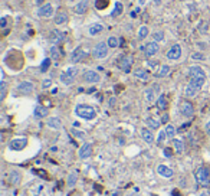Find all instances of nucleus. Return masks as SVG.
<instances>
[{"instance_id":"obj_1","label":"nucleus","mask_w":210,"mask_h":196,"mask_svg":"<svg viewBox=\"0 0 210 196\" xmlns=\"http://www.w3.org/2000/svg\"><path fill=\"white\" fill-rule=\"evenodd\" d=\"M75 114L78 117L84 118V120H94V118L97 117V111H95L91 105H85V104L76 105Z\"/></svg>"},{"instance_id":"obj_2","label":"nucleus","mask_w":210,"mask_h":196,"mask_svg":"<svg viewBox=\"0 0 210 196\" xmlns=\"http://www.w3.org/2000/svg\"><path fill=\"white\" fill-rule=\"evenodd\" d=\"M108 50H109L108 43H105V42H99V43H97L95 48L92 49V55L97 59H104V58L108 56Z\"/></svg>"},{"instance_id":"obj_3","label":"nucleus","mask_w":210,"mask_h":196,"mask_svg":"<svg viewBox=\"0 0 210 196\" xmlns=\"http://www.w3.org/2000/svg\"><path fill=\"white\" fill-rule=\"evenodd\" d=\"M196 180L199 182V185H200V186H203V188H207V186L210 185L209 170H207V169H204V167H200V169H197V172H196Z\"/></svg>"},{"instance_id":"obj_4","label":"nucleus","mask_w":210,"mask_h":196,"mask_svg":"<svg viewBox=\"0 0 210 196\" xmlns=\"http://www.w3.org/2000/svg\"><path fill=\"white\" fill-rule=\"evenodd\" d=\"M131 67H132V58H131V56L124 55V56L120 58V61H118V68H120L122 72H130Z\"/></svg>"},{"instance_id":"obj_5","label":"nucleus","mask_w":210,"mask_h":196,"mask_svg":"<svg viewBox=\"0 0 210 196\" xmlns=\"http://www.w3.org/2000/svg\"><path fill=\"white\" fill-rule=\"evenodd\" d=\"M85 56H86V52L84 50V48H82V46H78V48H75V49L72 50L71 62L72 63H78V62H81Z\"/></svg>"},{"instance_id":"obj_6","label":"nucleus","mask_w":210,"mask_h":196,"mask_svg":"<svg viewBox=\"0 0 210 196\" xmlns=\"http://www.w3.org/2000/svg\"><path fill=\"white\" fill-rule=\"evenodd\" d=\"M27 146V138H15V140H12V142L9 143V149L10 150H23L25 147Z\"/></svg>"},{"instance_id":"obj_7","label":"nucleus","mask_w":210,"mask_h":196,"mask_svg":"<svg viewBox=\"0 0 210 196\" xmlns=\"http://www.w3.org/2000/svg\"><path fill=\"white\" fill-rule=\"evenodd\" d=\"M38 16L39 17H51L52 15H53V6H52L51 3H46V4H42L40 7L38 9Z\"/></svg>"},{"instance_id":"obj_8","label":"nucleus","mask_w":210,"mask_h":196,"mask_svg":"<svg viewBox=\"0 0 210 196\" xmlns=\"http://www.w3.org/2000/svg\"><path fill=\"white\" fill-rule=\"evenodd\" d=\"M180 111L184 117L190 118V117H193V114H194V107L191 105V102H189V101H183V102L180 104Z\"/></svg>"},{"instance_id":"obj_9","label":"nucleus","mask_w":210,"mask_h":196,"mask_svg":"<svg viewBox=\"0 0 210 196\" xmlns=\"http://www.w3.org/2000/svg\"><path fill=\"white\" fill-rule=\"evenodd\" d=\"M181 56V46L180 45H173L167 52V59L170 61H177Z\"/></svg>"},{"instance_id":"obj_10","label":"nucleus","mask_w":210,"mask_h":196,"mask_svg":"<svg viewBox=\"0 0 210 196\" xmlns=\"http://www.w3.org/2000/svg\"><path fill=\"white\" fill-rule=\"evenodd\" d=\"M84 79L85 82H89V84H97L101 81V76L97 71H86L84 74Z\"/></svg>"},{"instance_id":"obj_11","label":"nucleus","mask_w":210,"mask_h":196,"mask_svg":"<svg viewBox=\"0 0 210 196\" xmlns=\"http://www.w3.org/2000/svg\"><path fill=\"white\" fill-rule=\"evenodd\" d=\"M33 89H35L33 84L29 82V81H23V82H20L17 85V91L22 92V94H30Z\"/></svg>"},{"instance_id":"obj_12","label":"nucleus","mask_w":210,"mask_h":196,"mask_svg":"<svg viewBox=\"0 0 210 196\" xmlns=\"http://www.w3.org/2000/svg\"><path fill=\"white\" fill-rule=\"evenodd\" d=\"M158 49H160L158 43L153 41V42H150V43H147V45H145V49H144V52H145V55H147L148 58H150V56H153V55H156L157 52H158Z\"/></svg>"},{"instance_id":"obj_13","label":"nucleus","mask_w":210,"mask_h":196,"mask_svg":"<svg viewBox=\"0 0 210 196\" xmlns=\"http://www.w3.org/2000/svg\"><path fill=\"white\" fill-rule=\"evenodd\" d=\"M189 76L190 78H194V76H206V72L203 71L202 67L193 65V67H190V69H189Z\"/></svg>"},{"instance_id":"obj_14","label":"nucleus","mask_w":210,"mask_h":196,"mask_svg":"<svg viewBox=\"0 0 210 196\" xmlns=\"http://www.w3.org/2000/svg\"><path fill=\"white\" fill-rule=\"evenodd\" d=\"M91 155H92V146H91L89 143L84 144V146L79 149V157L81 159H88Z\"/></svg>"},{"instance_id":"obj_15","label":"nucleus","mask_w":210,"mask_h":196,"mask_svg":"<svg viewBox=\"0 0 210 196\" xmlns=\"http://www.w3.org/2000/svg\"><path fill=\"white\" fill-rule=\"evenodd\" d=\"M157 91H158V85H153L151 88L145 89V100H147V102H153L154 101Z\"/></svg>"},{"instance_id":"obj_16","label":"nucleus","mask_w":210,"mask_h":196,"mask_svg":"<svg viewBox=\"0 0 210 196\" xmlns=\"http://www.w3.org/2000/svg\"><path fill=\"white\" fill-rule=\"evenodd\" d=\"M46 124H48V127H51L53 130H59L62 127V121L59 120L58 117H49L46 120Z\"/></svg>"},{"instance_id":"obj_17","label":"nucleus","mask_w":210,"mask_h":196,"mask_svg":"<svg viewBox=\"0 0 210 196\" xmlns=\"http://www.w3.org/2000/svg\"><path fill=\"white\" fill-rule=\"evenodd\" d=\"M157 172H158V175L163 176V177H171L173 176V170L168 166H166V164H160V166L157 167Z\"/></svg>"},{"instance_id":"obj_18","label":"nucleus","mask_w":210,"mask_h":196,"mask_svg":"<svg viewBox=\"0 0 210 196\" xmlns=\"http://www.w3.org/2000/svg\"><path fill=\"white\" fill-rule=\"evenodd\" d=\"M74 10H75L76 15H85V13H86V10H88V2H86V0L79 2V3L74 7Z\"/></svg>"},{"instance_id":"obj_19","label":"nucleus","mask_w":210,"mask_h":196,"mask_svg":"<svg viewBox=\"0 0 210 196\" xmlns=\"http://www.w3.org/2000/svg\"><path fill=\"white\" fill-rule=\"evenodd\" d=\"M204 82H206V76H194V78H190V82L189 84H191L193 87H196V88H200L204 85Z\"/></svg>"},{"instance_id":"obj_20","label":"nucleus","mask_w":210,"mask_h":196,"mask_svg":"<svg viewBox=\"0 0 210 196\" xmlns=\"http://www.w3.org/2000/svg\"><path fill=\"white\" fill-rule=\"evenodd\" d=\"M49 39H51L52 43H59V42L63 39V33L61 32V30L58 29H55L51 32V36H49Z\"/></svg>"},{"instance_id":"obj_21","label":"nucleus","mask_w":210,"mask_h":196,"mask_svg":"<svg viewBox=\"0 0 210 196\" xmlns=\"http://www.w3.org/2000/svg\"><path fill=\"white\" fill-rule=\"evenodd\" d=\"M35 117L36 118H43V117H46V114H48V108L46 107H43V105H36L35 107Z\"/></svg>"},{"instance_id":"obj_22","label":"nucleus","mask_w":210,"mask_h":196,"mask_svg":"<svg viewBox=\"0 0 210 196\" xmlns=\"http://www.w3.org/2000/svg\"><path fill=\"white\" fill-rule=\"evenodd\" d=\"M22 179V175L19 170H12L10 172V175H9V182L12 185H17L19 182H20Z\"/></svg>"},{"instance_id":"obj_23","label":"nucleus","mask_w":210,"mask_h":196,"mask_svg":"<svg viewBox=\"0 0 210 196\" xmlns=\"http://www.w3.org/2000/svg\"><path fill=\"white\" fill-rule=\"evenodd\" d=\"M141 137H143V140L145 143H148V144H151V143L154 142V136H153V133L148 128L141 130Z\"/></svg>"},{"instance_id":"obj_24","label":"nucleus","mask_w":210,"mask_h":196,"mask_svg":"<svg viewBox=\"0 0 210 196\" xmlns=\"http://www.w3.org/2000/svg\"><path fill=\"white\" fill-rule=\"evenodd\" d=\"M102 30H104V25H101V23H94V25L88 29V33L91 35V36H95V35L101 33Z\"/></svg>"},{"instance_id":"obj_25","label":"nucleus","mask_w":210,"mask_h":196,"mask_svg":"<svg viewBox=\"0 0 210 196\" xmlns=\"http://www.w3.org/2000/svg\"><path fill=\"white\" fill-rule=\"evenodd\" d=\"M199 92V88L193 87L191 84H187V87H186L184 89V95L189 97V98H193V97H196V94Z\"/></svg>"},{"instance_id":"obj_26","label":"nucleus","mask_w":210,"mask_h":196,"mask_svg":"<svg viewBox=\"0 0 210 196\" xmlns=\"http://www.w3.org/2000/svg\"><path fill=\"white\" fill-rule=\"evenodd\" d=\"M66 20H68V13L63 12V10L62 12H59L58 15L55 16V23H56V25H63Z\"/></svg>"},{"instance_id":"obj_27","label":"nucleus","mask_w":210,"mask_h":196,"mask_svg":"<svg viewBox=\"0 0 210 196\" xmlns=\"http://www.w3.org/2000/svg\"><path fill=\"white\" fill-rule=\"evenodd\" d=\"M173 147L176 149V151L178 155H181L183 151H184V143L178 140V138H173Z\"/></svg>"},{"instance_id":"obj_28","label":"nucleus","mask_w":210,"mask_h":196,"mask_svg":"<svg viewBox=\"0 0 210 196\" xmlns=\"http://www.w3.org/2000/svg\"><path fill=\"white\" fill-rule=\"evenodd\" d=\"M76 180H78V172H72V173H69V176H68V186L69 188H74L76 185Z\"/></svg>"},{"instance_id":"obj_29","label":"nucleus","mask_w":210,"mask_h":196,"mask_svg":"<svg viewBox=\"0 0 210 196\" xmlns=\"http://www.w3.org/2000/svg\"><path fill=\"white\" fill-rule=\"evenodd\" d=\"M168 74H170V67H168V65H161L156 75H157V78H164V76H167Z\"/></svg>"},{"instance_id":"obj_30","label":"nucleus","mask_w":210,"mask_h":196,"mask_svg":"<svg viewBox=\"0 0 210 196\" xmlns=\"http://www.w3.org/2000/svg\"><path fill=\"white\" fill-rule=\"evenodd\" d=\"M157 107H158L160 110H166V108H167V98H166V95H164V94H161V95L158 97V100H157Z\"/></svg>"},{"instance_id":"obj_31","label":"nucleus","mask_w":210,"mask_h":196,"mask_svg":"<svg viewBox=\"0 0 210 196\" xmlns=\"http://www.w3.org/2000/svg\"><path fill=\"white\" fill-rule=\"evenodd\" d=\"M74 81H75V78L69 76L66 72H62V74H61V82H63L65 85H71V84H74Z\"/></svg>"},{"instance_id":"obj_32","label":"nucleus","mask_w":210,"mask_h":196,"mask_svg":"<svg viewBox=\"0 0 210 196\" xmlns=\"http://www.w3.org/2000/svg\"><path fill=\"white\" fill-rule=\"evenodd\" d=\"M134 75L138 79H141V81H147L148 79V72L145 71V69H137V71L134 72Z\"/></svg>"},{"instance_id":"obj_33","label":"nucleus","mask_w":210,"mask_h":196,"mask_svg":"<svg viewBox=\"0 0 210 196\" xmlns=\"http://www.w3.org/2000/svg\"><path fill=\"white\" fill-rule=\"evenodd\" d=\"M147 36H148V28L147 26H141L138 29V39L143 41V39H145Z\"/></svg>"},{"instance_id":"obj_34","label":"nucleus","mask_w":210,"mask_h":196,"mask_svg":"<svg viewBox=\"0 0 210 196\" xmlns=\"http://www.w3.org/2000/svg\"><path fill=\"white\" fill-rule=\"evenodd\" d=\"M166 134H167V137L173 138L174 136H176V127L171 124H168L167 127H166Z\"/></svg>"},{"instance_id":"obj_35","label":"nucleus","mask_w":210,"mask_h":196,"mask_svg":"<svg viewBox=\"0 0 210 196\" xmlns=\"http://www.w3.org/2000/svg\"><path fill=\"white\" fill-rule=\"evenodd\" d=\"M108 46L109 48H118V45H120V41H118V38L117 36H109V39H108Z\"/></svg>"},{"instance_id":"obj_36","label":"nucleus","mask_w":210,"mask_h":196,"mask_svg":"<svg viewBox=\"0 0 210 196\" xmlns=\"http://www.w3.org/2000/svg\"><path fill=\"white\" fill-rule=\"evenodd\" d=\"M147 124H148V127L150 128H153V130H156V128H158L160 127V121H157V120H154V118H147Z\"/></svg>"},{"instance_id":"obj_37","label":"nucleus","mask_w":210,"mask_h":196,"mask_svg":"<svg viewBox=\"0 0 210 196\" xmlns=\"http://www.w3.org/2000/svg\"><path fill=\"white\" fill-rule=\"evenodd\" d=\"M61 56V50H59L58 46H52L51 48V58L52 59H58Z\"/></svg>"},{"instance_id":"obj_38","label":"nucleus","mask_w":210,"mask_h":196,"mask_svg":"<svg viewBox=\"0 0 210 196\" xmlns=\"http://www.w3.org/2000/svg\"><path fill=\"white\" fill-rule=\"evenodd\" d=\"M49 67H51V58L43 59L42 65H40V72H46L48 69H49Z\"/></svg>"},{"instance_id":"obj_39","label":"nucleus","mask_w":210,"mask_h":196,"mask_svg":"<svg viewBox=\"0 0 210 196\" xmlns=\"http://www.w3.org/2000/svg\"><path fill=\"white\" fill-rule=\"evenodd\" d=\"M122 10H124V6H122L121 2H115V7H114L112 15H121Z\"/></svg>"},{"instance_id":"obj_40","label":"nucleus","mask_w":210,"mask_h":196,"mask_svg":"<svg viewBox=\"0 0 210 196\" xmlns=\"http://www.w3.org/2000/svg\"><path fill=\"white\" fill-rule=\"evenodd\" d=\"M153 39H154V42H163L164 41V32H154L153 33Z\"/></svg>"},{"instance_id":"obj_41","label":"nucleus","mask_w":210,"mask_h":196,"mask_svg":"<svg viewBox=\"0 0 210 196\" xmlns=\"http://www.w3.org/2000/svg\"><path fill=\"white\" fill-rule=\"evenodd\" d=\"M4 97H6V82L2 81L0 82V101H3Z\"/></svg>"},{"instance_id":"obj_42","label":"nucleus","mask_w":210,"mask_h":196,"mask_svg":"<svg viewBox=\"0 0 210 196\" xmlns=\"http://www.w3.org/2000/svg\"><path fill=\"white\" fill-rule=\"evenodd\" d=\"M69 76H72V78H75L76 75H78V69H76L75 67H71V68H68L66 71H65Z\"/></svg>"},{"instance_id":"obj_43","label":"nucleus","mask_w":210,"mask_h":196,"mask_svg":"<svg viewBox=\"0 0 210 196\" xmlns=\"http://www.w3.org/2000/svg\"><path fill=\"white\" fill-rule=\"evenodd\" d=\"M191 59H194V61H204L206 56L203 54H200V52H194V54L191 55Z\"/></svg>"},{"instance_id":"obj_44","label":"nucleus","mask_w":210,"mask_h":196,"mask_svg":"<svg viewBox=\"0 0 210 196\" xmlns=\"http://www.w3.org/2000/svg\"><path fill=\"white\" fill-rule=\"evenodd\" d=\"M71 133L74 134L75 137H78V138H84V137H85V133H84V131H79V130H76V128H72Z\"/></svg>"},{"instance_id":"obj_45","label":"nucleus","mask_w":210,"mask_h":196,"mask_svg":"<svg viewBox=\"0 0 210 196\" xmlns=\"http://www.w3.org/2000/svg\"><path fill=\"white\" fill-rule=\"evenodd\" d=\"M166 137H167V134H166V131H161V133L158 134V137H157V143L158 144H161V143L166 140Z\"/></svg>"},{"instance_id":"obj_46","label":"nucleus","mask_w":210,"mask_h":196,"mask_svg":"<svg viewBox=\"0 0 210 196\" xmlns=\"http://www.w3.org/2000/svg\"><path fill=\"white\" fill-rule=\"evenodd\" d=\"M207 29H209V26H207V23H206V22H202V23H200V26H199V30H200L202 33H206Z\"/></svg>"},{"instance_id":"obj_47","label":"nucleus","mask_w":210,"mask_h":196,"mask_svg":"<svg viewBox=\"0 0 210 196\" xmlns=\"http://www.w3.org/2000/svg\"><path fill=\"white\" fill-rule=\"evenodd\" d=\"M51 85H52V81H51L49 78H48V79H43V82H42V87H43V88H49Z\"/></svg>"},{"instance_id":"obj_48","label":"nucleus","mask_w":210,"mask_h":196,"mask_svg":"<svg viewBox=\"0 0 210 196\" xmlns=\"http://www.w3.org/2000/svg\"><path fill=\"white\" fill-rule=\"evenodd\" d=\"M171 149H164V156H166V157H171Z\"/></svg>"},{"instance_id":"obj_49","label":"nucleus","mask_w":210,"mask_h":196,"mask_svg":"<svg viewBox=\"0 0 210 196\" xmlns=\"http://www.w3.org/2000/svg\"><path fill=\"white\" fill-rule=\"evenodd\" d=\"M6 23H7L6 17H2V19H0V26H2V28H6Z\"/></svg>"},{"instance_id":"obj_50","label":"nucleus","mask_w":210,"mask_h":196,"mask_svg":"<svg viewBox=\"0 0 210 196\" xmlns=\"http://www.w3.org/2000/svg\"><path fill=\"white\" fill-rule=\"evenodd\" d=\"M167 121H168V115H167V114H164L163 118H161V123H163V124H166Z\"/></svg>"},{"instance_id":"obj_51","label":"nucleus","mask_w":210,"mask_h":196,"mask_svg":"<svg viewBox=\"0 0 210 196\" xmlns=\"http://www.w3.org/2000/svg\"><path fill=\"white\" fill-rule=\"evenodd\" d=\"M137 13H140V7H137V9H135L134 12L131 13V16H132V17H137Z\"/></svg>"},{"instance_id":"obj_52","label":"nucleus","mask_w":210,"mask_h":196,"mask_svg":"<svg viewBox=\"0 0 210 196\" xmlns=\"http://www.w3.org/2000/svg\"><path fill=\"white\" fill-rule=\"evenodd\" d=\"M114 104H115V98H111V100H109V105H111V107H114Z\"/></svg>"},{"instance_id":"obj_53","label":"nucleus","mask_w":210,"mask_h":196,"mask_svg":"<svg viewBox=\"0 0 210 196\" xmlns=\"http://www.w3.org/2000/svg\"><path fill=\"white\" fill-rule=\"evenodd\" d=\"M206 131H207V134L210 136V123H207L206 124Z\"/></svg>"},{"instance_id":"obj_54","label":"nucleus","mask_w":210,"mask_h":196,"mask_svg":"<svg viewBox=\"0 0 210 196\" xmlns=\"http://www.w3.org/2000/svg\"><path fill=\"white\" fill-rule=\"evenodd\" d=\"M148 65H150V67H151V68H154V67H156V65H157V62H154V61H153V62H148Z\"/></svg>"},{"instance_id":"obj_55","label":"nucleus","mask_w":210,"mask_h":196,"mask_svg":"<svg viewBox=\"0 0 210 196\" xmlns=\"http://www.w3.org/2000/svg\"><path fill=\"white\" fill-rule=\"evenodd\" d=\"M138 3L141 4V6H143V4H145V3H147V2H145V0H138Z\"/></svg>"},{"instance_id":"obj_56","label":"nucleus","mask_w":210,"mask_h":196,"mask_svg":"<svg viewBox=\"0 0 210 196\" xmlns=\"http://www.w3.org/2000/svg\"><path fill=\"white\" fill-rule=\"evenodd\" d=\"M160 3H161V0H154V4H156V6H158Z\"/></svg>"},{"instance_id":"obj_57","label":"nucleus","mask_w":210,"mask_h":196,"mask_svg":"<svg viewBox=\"0 0 210 196\" xmlns=\"http://www.w3.org/2000/svg\"><path fill=\"white\" fill-rule=\"evenodd\" d=\"M43 2H45V0H36V3H38V4H42Z\"/></svg>"},{"instance_id":"obj_58","label":"nucleus","mask_w":210,"mask_h":196,"mask_svg":"<svg viewBox=\"0 0 210 196\" xmlns=\"http://www.w3.org/2000/svg\"><path fill=\"white\" fill-rule=\"evenodd\" d=\"M200 196H209V195H207V193H202V195H200Z\"/></svg>"},{"instance_id":"obj_59","label":"nucleus","mask_w":210,"mask_h":196,"mask_svg":"<svg viewBox=\"0 0 210 196\" xmlns=\"http://www.w3.org/2000/svg\"><path fill=\"white\" fill-rule=\"evenodd\" d=\"M131 196H138V195H131Z\"/></svg>"}]
</instances>
